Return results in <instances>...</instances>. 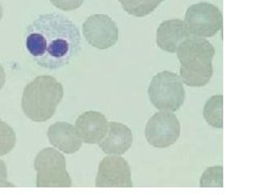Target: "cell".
<instances>
[{
	"instance_id": "cell-5",
	"label": "cell",
	"mask_w": 260,
	"mask_h": 195,
	"mask_svg": "<svg viewBox=\"0 0 260 195\" xmlns=\"http://www.w3.org/2000/svg\"><path fill=\"white\" fill-rule=\"evenodd\" d=\"M148 93L151 103L162 112L178 111L185 99V91L180 77L168 71L160 72L152 78Z\"/></svg>"
},
{
	"instance_id": "cell-20",
	"label": "cell",
	"mask_w": 260,
	"mask_h": 195,
	"mask_svg": "<svg viewBox=\"0 0 260 195\" xmlns=\"http://www.w3.org/2000/svg\"><path fill=\"white\" fill-rule=\"evenodd\" d=\"M5 84H6V72L3 65L0 64V90H2Z\"/></svg>"
},
{
	"instance_id": "cell-17",
	"label": "cell",
	"mask_w": 260,
	"mask_h": 195,
	"mask_svg": "<svg viewBox=\"0 0 260 195\" xmlns=\"http://www.w3.org/2000/svg\"><path fill=\"white\" fill-rule=\"evenodd\" d=\"M222 167L221 166H215L208 168L205 170L201 178V185L203 188L206 186H219L221 188L223 181H222Z\"/></svg>"
},
{
	"instance_id": "cell-11",
	"label": "cell",
	"mask_w": 260,
	"mask_h": 195,
	"mask_svg": "<svg viewBox=\"0 0 260 195\" xmlns=\"http://www.w3.org/2000/svg\"><path fill=\"white\" fill-rule=\"evenodd\" d=\"M47 136L52 146L69 155L78 152L83 144L75 126L67 121L52 124L48 129Z\"/></svg>"
},
{
	"instance_id": "cell-15",
	"label": "cell",
	"mask_w": 260,
	"mask_h": 195,
	"mask_svg": "<svg viewBox=\"0 0 260 195\" xmlns=\"http://www.w3.org/2000/svg\"><path fill=\"white\" fill-rule=\"evenodd\" d=\"M223 96L221 94L211 96L204 107V115L207 124L214 128L223 127Z\"/></svg>"
},
{
	"instance_id": "cell-6",
	"label": "cell",
	"mask_w": 260,
	"mask_h": 195,
	"mask_svg": "<svg viewBox=\"0 0 260 195\" xmlns=\"http://www.w3.org/2000/svg\"><path fill=\"white\" fill-rule=\"evenodd\" d=\"M183 23L190 36L207 39L221 30L222 13L213 4L198 3L188 8Z\"/></svg>"
},
{
	"instance_id": "cell-4",
	"label": "cell",
	"mask_w": 260,
	"mask_h": 195,
	"mask_svg": "<svg viewBox=\"0 0 260 195\" xmlns=\"http://www.w3.org/2000/svg\"><path fill=\"white\" fill-rule=\"evenodd\" d=\"M38 188H71L72 180L63 154L52 148L39 151L34 160Z\"/></svg>"
},
{
	"instance_id": "cell-18",
	"label": "cell",
	"mask_w": 260,
	"mask_h": 195,
	"mask_svg": "<svg viewBox=\"0 0 260 195\" xmlns=\"http://www.w3.org/2000/svg\"><path fill=\"white\" fill-rule=\"evenodd\" d=\"M49 2L62 11H74L81 7L84 0H49Z\"/></svg>"
},
{
	"instance_id": "cell-3",
	"label": "cell",
	"mask_w": 260,
	"mask_h": 195,
	"mask_svg": "<svg viewBox=\"0 0 260 195\" xmlns=\"http://www.w3.org/2000/svg\"><path fill=\"white\" fill-rule=\"evenodd\" d=\"M63 94L64 89L58 79L49 75L37 76L24 88L23 113L35 123H45L54 115Z\"/></svg>"
},
{
	"instance_id": "cell-7",
	"label": "cell",
	"mask_w": 260,
	"mask_h": 195,
	"mask_svg": "<svg viewBox=\"0 0 260 195\" xmlns=\"http://www.w3.org/2000/svg\"><path fill=\"white\" fill-rule=\"evenodd\" d=\"M180 133V123L175 114L170 112L155 113L145 126L146 141L156 149H166L174 145Z\"/></svg>"
},
{
	"instance_id": "cell-21",
	"label": "cell",
	"mask_w": 260,
	"mask_h": 195,
	"mask_svg": "<svg viewBox=\"0 0 260 195\" xmlns=\"http://www.w3.org/2000/svg\"><path fill=\"white\" fill-rule=\"evenodd\" d=\"M3 15H4V9H3L2 4H0V22L3 20Z\"/></svg>"
},
{
	"instance_id": "cell-12",
	"label": "cell",
	"mask_w": 260,
	"mask_h": 195,
	"mask_svg": "<svg viewBox=\"0 0 260 195\" xmlns=\"http://www.w3.org/2000/svg\"><path fill=\"white\" fill-rule=\"evenodd\" d=\"M133 132L128 126L117 121L109 123L108 134L99 143L100 149L109 155H123L132 146Z\"/></svg>"
},
{
	"instance_id": "cell-16",
	"label": "cell",
	"mask_w": 260,
	"mask_h": 195,
	"mask_svg": "<svg viewBox=\"0 0 260 195\" xmlns=\"http://www.w3.org/2000/svg\"><path fill=\"white\" fill-rule=\"evenodd\" d=\"M16 135L9 124L0 118V156L9 154L15 146Z\"/></svg>"
},
{
	"instance_id": "cell-10",
	"label": "cell",
	"mask_w": 260,
	"mask_h": 195,
	"mask_svg": "<svg viewBox=\"0 0 260 195\" xmlns=\"http://www.w3.org/2000/svg\"><path fill=\"white\" fill-rule=\"evenodd\" d=\"M75 128L83 142L99 144L108 134L109 121L102 113L87 111L78 116Z\"/></svg>"
},
{
	"instance_id": "cell-19",
	"label": "cell",
	"mask_w": 260,
	"mask_h": 195,
	"mask_svg": "<svg viewBox=\"0 0 260 195\" xmlns=\"http://www.w3.org/2000/svg\"><path fill=\"white\" fill-rule=\"evenodd\" d=\"M9 186H14V184L8 180L7 165L3 159H0V188H9Z\"/></svg>"
},
{
	"instance_id": "cell-9",
	"label": "cell",
	"mask_w": 260,
	"mask_h": 195,
	"mask_svg": "<svg viewBox=\"0 0 260 195\" xmlns=\"http://www.w3.org/2000/svg\"><path fill=\"white\" fill-rule=\"evenodd\" d=\"M98 188H132V169L128 161L118 155L104 157L95 178Z\"/></svg>"
},
{
	"instance_id": "cell-13",
	"label": "cell",
	"mask_w": 260,
	"mask_h": 195,
	"mask_svg": "<svg viewBox=\"0 0 260 195\" xmlns=\"http://www.w3.org/2000/svg\"><path fill=\"white\" fill-rule=\"evenodd\" d=\"M190 37L182 20L173 19L161 22L156 31V45L162 51L176 53L178 46Z\"/></svg>"
},
{
	"instance_id": "cell-8",
	"label": "cell",
	"mask_w": 260,
	"mask_h": 195,
	"mask_svg": "<svg viewBox=\"0 0 260 195\" xmlns=\"http://www.w3.org/2000/svg\"><path fill=\"white\" fill-rule=\"evenodd\" d=\"M83 34L89 45L99 50H107L116 45L118 27L111 16L92 14L83 24Z\"/></svg>"
},
{
	"instance_id": "cell-14",
	"label": "cell",
	"mask_w": 260,
	"mask_h": 195,
	"mask_svg": "<svg viewBox=\"0 0 260 195\" xmlns=\"http://www.w3.org/2000/svg\"><path fill=\"white\" fill-rule=\"evenodd\" d=\"M123 9L130 15L143 18L155 11L165 0H118Z\"/></svg>"
},
{
	"instance_id": "cell-1",
	"label": "cell",
	"mask_w": 260,
	"mask_h": 195,
	"mask_svg": "<svg viewBox=\"0 0 260 195\" xmlns=\"http://www.w3.org/2000/svg\"><path fill=\"white\" fill-rule=\"evenodd\" d=\"M25 48L39 67L59 70L79 55L80 31L74 22L62 14H40L26 28Z\"/></svg>"
},
{
	"instance_id": "cell-2",
	"label": "cell",
	"mask_w": 260,
	"mask_h": 195,
	"mask_svg": "<svg viewBox=\"0 0 260 195\" xmlns=\"http://www.w3.org/2000/svg\"><path fill=\"white\" fill-rule=\"evenodd\" d=\"M177 56L180 62V79L189 87H204L213 76L214 46L207 39L190 36L178 46Z\"/></svg>"
}]
</instances>
